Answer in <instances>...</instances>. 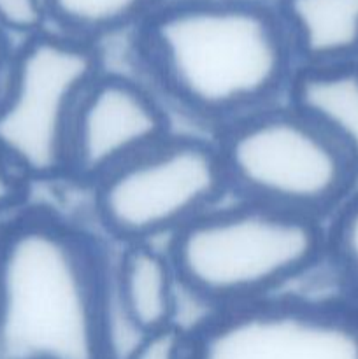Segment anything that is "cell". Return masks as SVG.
<instances>
[{"instance_id":"obj_1","label":"cell","mask_w":358,"mask_h":359,"mask_svg":"<svg viewBox=\"0 0 358 359\" xmlns=\"http://www.w3.org/2000/svg\"><path fill=\"white\" fill-rule=\"evenodd\" d=\"M130 51L165 105L211 133L286 100L298 69L274 0H164Z\"/></svg>"},{"instance_id":"obj_2","label":"cell","mask_w":358,"mask_h":359,"mask_svg":"<svg viewBox=\"0 0 358 359\" xmlns=\"http://www.w3.org/2000/svg\"><path fill=\"white\" fill-rule=\"evenodd\" d=\"M112 294L104 242L58 209L0 224V359H119Z\"/></svg>"},{"instance_id":"obj_3","label":"cell","mask_w":358,"mask_h":359,"mask_svg":"<svg viewBox=\"0 0 358 359\" xmlns=\"http://www.w3.org/2000/svg\"><path fill=\"white\" fill-rule=\"evenodd\" d=\"M167 255L181 290L207 311L284 293L325 263V223L234 198L175 231Z\"/></svg>"},{"instance_id":"obj_4","label":"cell","mask_w":358,"mask_h":359,"mask_svg":"<svg viewBox=\"0 0 358 359\" xmlns=\"http://www.w3.org/2000/svg\"><path fill=\"white\" fill-rule=\"evenodd\" d=\"M232 198L326 223L358 188L336 142L288 100L211 133Z\"/></svg>"},{"instance_id":"obj_5","label":"cell","mask_w":358,"mask_h":359,"mask_svg":"<svg viewBox=\"0 0 358 359\" xmlns=\"http://www.w3.org/2000/svg\"><path fill=\"white\" fill-rule=\"evenodd\" d=\"M104 70L100 44L53 28L14 44L0 86V156L32 186L67 182L74 116Z\"/></svg>"},{"instance_id":"obj_6","label":"cell","mask_w":358,"mask_h":359,"mask_svg":"<svg viewBox=\"0 0 358 359\" xmlns=\"http://www.w3.org/2000/svg\"><path fill=\"white\" fill-rule=\"evenodd\" d=\"M91 207L98 226L121 245L181 230L228 195L213 137L171 133L98 181Z\"/></svg>"},{"instance_id":"obj_7","label":"cell","mask_w":358,"mask_h":359,"mask_svg":"<svg viewBox=\"0 0 358 359\" xmlns=\"http://www.w3.org/2000/svg\"><path fill=\"white\" fill-rule=\"evenodd\" d=\"M190 359H358V305L284 291L207 311L190 326Z\"/></svg>"},{"instance_id":"obj_8","label":"cell","mask_w":358,"mask_h":359,"mask_svg":"<svg viewBox=\"0 0 358 359\" xmlns=\"http://www.w3.org/2000/svg\"><path fill=\"white\" fill-rule=\"evenodd\" d=\"M171 133L174 128L167 105L151 86L105 69L77 105L69 137L67 182L91 189Z\"/></svg>"},{"instance_id":"obj_9","label":"cell","mask_w":358,"mask_h":359,"mask_svg":"<svg viewBox=\"0 0 358 359\" xmlns=\"http://www.w3.org/2000/svg\"><path fill=\"white\" fill-rule=\"evenodd\" d=\"M112 287L123 316L139 335L178 323L179 283L167 251L153 242L121 245Z\"/></svg>"},{"instance_id":"obj_10","label":"cell","mask_w":358,"mask_h":359,"mask_svg":"<svg viewBox=\"0 0 358 359\" xmlns=\"http://www.w3.org/2000/svg\"><path fill=\"white\" fill-rule=\"evenodd\" d=\"M298 67L358 62V0H274Z\"/></svg>"},{"instance_id":"obj_11","label":"cell","mask_w":358,"mask_h":359,"mask_svg":"<svg viewBox=\"0 0 358 359\" xmlns=\"http://www.w3.org/2000/svg\"><path fill=\"white\" fill-rule=\"evenodd\" d=\"M286 100L339 146L358 175V62L298 67Z\"/></svg>"},{"instance_id":"obj_12","label":"cell","mask_w":358,"mask_h":359,"mask_svg":"<svg viewBox=\"0 0 358 359\" xmlns=\"http://www.w3.org/2000/svg\"><path fill=\"white\" fill-rule=\"evenodd\" d=\"M164 0H46L49 28L100 44L132 32Z\"/></svg>"},{"instance_id":"obj_13","label":"cell","mask_w":358,"mask_h":359,"mask_svg":"<svg viewBox=\"0 0 358 359\" xmlns=\"http://www.w3.org/2000/svg\"><path fill=\"white\" fill-rule=\"evenodd\" d=\"M325 263L340 297L358 305V188L325 223Z\"/></svg>"},{"instance_id":"obj_14","label":"cell","mask_w":358,"mask_h":359,"mask_svg":"<svg viewBox=\"0 0 358 359\" xmlns=\"http://www.w3.org/2000/svg\"><path fill=\"white\" fill-rule=\"evenodd\" d=\"M48 28L46 0H0V32L13 42L34 37Z\"/></svg>"},{"instance_id":"obj_15","label":"cell","mask_w":358,"mask_h":359,"mask_svg":"<svg viewBox=\"0 0 358 359\" xmlns=\"http://www.w3.org/2000/svg\"><path fill=\"white\" fill-rule=\"evenodd\" d=\"M125 359H190V326L178 321L139 335Z\"/></svg>"},{"instance_id":"obj_16","label":"cell","mask_w":358,"mask_h":359,"mask_svg":"<svg viewBox=\"0 0 358 359\" xmlns=\"http://www.w3.org/2000/svg\"><path fill=\"white\" fill-rule=\"evenodd\" d=\"M32 184L0 156V224L30 203Z\"/></svg>"},{"instance_id":"obj_17","label":"cell","mask_w":358,"mask_h":359,"mask_svg":"<svg viewBox=\"0 0 358 359\" xmlns=\"http://www.w3.org/2000/svg\"><path fill=\"white\" fill-rule=\"evenodd\" d=\"M13 49H14V42L11 41L9 37H6L2 32H0V86H2L4 77H6L7 65H9Z\"/></svg>"}]
</instances>
